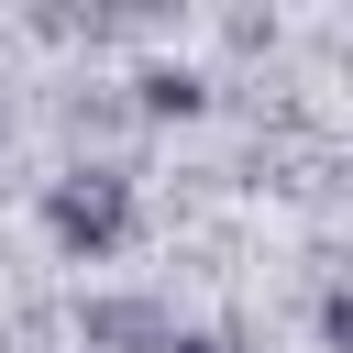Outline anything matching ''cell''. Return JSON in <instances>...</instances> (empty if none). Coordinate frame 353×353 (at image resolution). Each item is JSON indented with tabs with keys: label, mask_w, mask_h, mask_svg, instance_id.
<instances>
[{
	"label": "cell",
	"mask_w": 353,
	"mask_h": 353,
	"mask_svg": "<svg viewBox=\"0 0 353 353\" xmlns=\"http://www.w3.org/2000/svg\"><path fill=\"white\" fill-rule=\"evenodd\" d=\"M44 221H55V243H66V254H88V265H99V254H121V243H132V188H121V176H66V188L44 199Z\"/></svg>",
	"instance_id": "1"
},
{
	"label": "cell",
	"mask_w": 353,
	"mask_h": 353,
	"mask_svg": "<svg viewBox=\"0 0 353 353\" xmlns=\"http://www.w3.org/2000/svg\"><path fill=\"white\" fill-rule=\"evenodd\" d=\"M143 110H199V88H188L176 66H154V77H143Z\"/></svg>",
	"instance_id": "2"
},
{
	"label": "cell",
	"mask_w": 353,
	"mask_h": 353,
	"mask_svg": "<svg viewBox=\"0 0 353 353\" xmlns=\"http://www.w3.org/2000/svg\"><path fill=\"white\" fill-rule=\"evenodd\" d=\"M320 342H331V353H353V287H331V298H320Z\"/></svg>",
	"instance_id": "3"
},
{
	"label": "cell",
	"mask_w": 353,
	"mask_h": 353,
	"mask_svg": "<svg viewBox=\"0 0 353 353\" xmlns=\"http://www.w3.org/2000/svg\"><path fill=\"white\" fill-rule=\"evenodd\" d=\"M165 353H232V342H165Z\"/></svg>",
	"instance_id": "4"
}]
</instances>
